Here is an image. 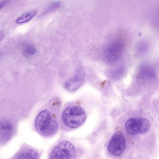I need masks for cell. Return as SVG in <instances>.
<instances>
[{
    "mask_svg": "<svg viewBox=\"0 0 159 159\" xmlns=\"http://www.w3.org/2000/svg\"><path fill=\"white\" fill-rule=\"evenodd\" d=\"M38 152L33 149L27 150L21 153L17 159H39Z\"/></svg>",
    "mask_w": 159,
    "mask_h": 159,
    "instance_id": "cell-10",
    "label": "cell"
},
{
    "mask_svg": "<svg viewBox=\"0 0 159 159\" xmlns=\"http://www.w3.org/2000/svg\"><path fill=\"white\" fill-rule=\"evenodd\" d=\"M61 117L63 122L66 126L75 129L79 127L84 122L86 114L82 107L72 105L67 107L64 110Z\"/></svg>",
    "mask_w": 159,
    "mask_h": 159,
    "instance_id": "cell-2",
    "label": "cell"
},
{
    "mask_svg": "<svg viewBox=\"0 0 159 159\" xmlns=\"http://www.w3.org/2000/svg\"><path fill=\"white\" fill-rule=\"evenodd\" d=\"M37 12V10H33L25 12L18 17L16 19V22L18 24L27 22L35 16Z\"/></svg>",
    "mask_w": 159,
    "mask_h": 159,
    "instance_id": "cell-9",
    "label": "cell"
},
{
    "mask_svg": "<svg viewBox=\"0 0 159 159\" xmlns=\"http://www.w3.org/2000/svg\"><path fill=\"white\" fill-rule=\"evenodd\" d=\"M124 41L120 38L113 39L106 46L103 52L105 60L109 63L118 60L121 56L124 49Z\"/></svg>",
    "mask_w": 159,
    "mask_h": 159,
    "instance_id": "cell-3",
    "label": "cell"
},
{
    "mask_svg": "<svg viewBox=\"0 0 159 159\" xmlns=\"http://www.w3.org/2000/svg\"><path fill=\"white\" fill-rule=\"evenodd\" d=\"M34 126L39 134L47 137L55 134L58 128L57 121L46 109L42 110L38 114L35 120Z\"/></svg>",
    "mask_w": 159,
    "mask_h": 159,
    "instance_id": "cell-1",
    "label": "cell"
},
{
    "mask_svg": "<svg viewBox=\"0 0 159 159\" xmlns=\"http://www.w3.org/2000/svg\"><path fill=\"white\" fill-rule=\"evenodd\" d=\"M150 127L149 121L144 118H130L125 124L126 131L131 135L144 133L149 129Z\"/></svg>",
    "mask_w": 159,
    "mask_h": 159,
    "instance_id": "cell-5",
    "label": "cell"
},
{
    "mask_svg": "<svg viewBox=\"0 0 159 159\" xmlns=\"http://www.w3.org/2000/svg\"><path fill=\"white\" fill-rule=\"evenodd\" d=\"M36 49L35 46L31 43L25 45L23 49V53L26 57H30L34 55L36 52Z\"/></svg>",
    "mask_w": 159,
    "mask_h": 159,
    "instance_id": "cell-11",
    "label": "cell"
},
{
    "mask_svg": "<svg viewBox=\"0 0 159 159\" xmlns=\"http://www.w3.org/2000/svg\"><path fill=\"white\" fill-rule=\"evenodd\" d=\"M9 2V1L8 0H3L0 1V10L8 5Z\"/></svg>",
    "mask_w": 159,
    "mask_h": 159,
    "instance_id": "cell-14",
    "label": "cell"
},
{
    "mask_svg": "<svg viewBox=\"0 0 159 159\" xmlns=\"http://www.w3.org/2000/svg\"><path fill=\"white\" fill-rule=\"evenodd\" d=\"M61 4V2L57 1L51 3L43 12V15L49 13L59 8Z\"/></svg>",
    "mask_w": 159,
    "mask_h": 159,
    "instance_id": "cell-13",
    "label": "cell"
},
{
    "mask_svg": "<svg viewBox=\"0 0 159 159\" xmlns=\"http://www.w3.org/2000/svg\"><path fill=\"white\" fill-rule=\"evenodd\" d=\"M84 79L83 73L82 71H79L66 81L64 84V87L69 91L74 92L81 86Z\"/></svg>",
    "mask_w": 159,
    "mask_h": 159,
    "instance_id": "cell-7",
    "label": "cell"
},
{
    "mask_svg": "<svg viewBox=\"0 0 159 159\" xmlns=\"http://www.w3.org/2000/svg\"><path fill=\"white\" fill-rule=\"evenodd\" d=\"M126 146L125 139L120 131L116 132L113 135L109 143L107 150L111 154L116 156L121 155Z\"/></svg>",
    "mask_w": 159,
    "mask_h": 159,
    "instance_id": "cell-6",
    "label": "cell"
},
{
    "mask_svg": "<svg viewBox=\"0 0 159 159\" xmlns=\"http://www.w3.org/2000/svg\"><path fill=\"white\" fill-rule=\"evenodd\" d=\"M5 36V34L2 31H0V42L4 38Z\"/></svg>",
    "mask_w": 159,
    "mask_h": 159,
    "instance_id": "cell-15",
    "label": "cell"
},
{
    "mask_svg": "<svg viewBox=\"0 0 159 159\" xmlns=\"http://www.w3.org/2000/svg\"><path fill=\"white\" fill-rule=\"evenodd\" d=\"M12 126L7 122L0 124V142H4L10 139L13 134Z\"/></svg>",
    "mask_w": 159,
    "mask_h": 159,
    "instance_id": "cell-8",
    "label": "cell"
},
{
    "mask_svg": "<svg viewBox=\"0 0 159 159\" xmlns=\"http://www.w3.org/2000/svg\"><path fill=\"white\" fill-rule=\"evenodd\" d=\"M148 48L149 45L147 42L144 41H141L137 46V53L139 55H143L146 52Z\"/></svg>",
    "mask_w": 159,
    "mask_h": 159,
    "instance_id": "cell-12",
    "label": "cell"
},
{
    "mask_svg": "<svg viewBox=\"0 0 159 159\" xmlns=\"http://www.w3.org/2000/svg\"><path fill=\"white\" fill-rule=\"evenodd\" d=\"M75 146L70 142L63 141L57 144L51 152L50 159H75Z\"/></svg>",
    "mask_w": 159,
    "mask_h": 159,
    "instance_id": "cell-4",
    "label": "cell"
}]
</instances>
